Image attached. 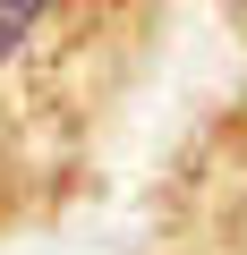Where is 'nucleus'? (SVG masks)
<instances>
[{
	"mask_svg": "<svg viewBox=\"0 0 247 255\" xmlns=\"http://www.w3.org/2000/svg\"><path fill=\"white\" fill-rule=\"evenodd\" d=\"M102 0H0V85H9L34 51H51L60 26H85Z\"/></svg>",
	"mask_w": 247,
	"mask_h": 255,
	"instance_id": "f257e3e1",
	"label": "nucleus"
},
{
	"mask_svg": "<svg viewBox=\"0 0 247 255\" xmlns=\"http://www.w3.org/2000/svg\"><path fill=\"white\" fill-rule=\"evenodd\" d=\"M196 255H247V170H230L205 196V247Z\"/></svg>",
	"mask_w": 247,
	"mask_h": 255,
	"instance_id": "f03ea898",
	"label": "nucleus"
}]
</instances>
